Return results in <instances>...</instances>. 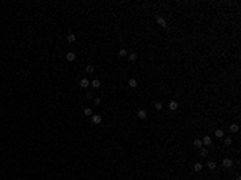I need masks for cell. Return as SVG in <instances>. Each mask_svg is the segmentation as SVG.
Returning a JSON list of instances; mask_svg holds the SVG:
<instances>
[{
	"label": "cell",
	"instance_id": "6da1fadb",
	"mask_svg": "<svg viewBox=\"0 0 241 180\" xmlns=\"http://www.w3.org/2000/svg\"><path fill=\"white\" fill-rule=\"evenodd\" d=\"M154 21H156V23L159 24L161 27H164V29L167 27V21H166V19L162 18V16H157V15H156V16H154Z\"/></svg>",
	"mask_w": 241,
	"mask_h": 180
},
{
	"label": "cell",
	"instance_id": "30bf717a",
	"mask_svg": "<svg viewBox=\"0 0 241 180\" xmlns=\"http://www.w3.org/2000/svg\"><path fill=\"white\" fill-rule=\"evenodd\" d=\"M137 85H138L137 79H134V77H132V79H129V87H130V88H135Z\"/></svg>",
	"mask_w": 241,
	"mask_h": 180
},
{
	"label": "cell",
	"instance_id": "484cf974",
	"mask_svg": "<svg viewBox=\"0 0 241 180\" xmlns=\"http://www.w3.org/2000/svg\"><path fill=\"white\" fill-rule=\"evenodd\" d=\"M236 180H241V177H240V175H238V177H236Z\"/></svg>",
	"mask_w": 241,
	"mask_h": 180
},
{
	"label": "cell",
	"instance_id": "7a4b0ae2",
	"mask_svg": "<svg viewBox=\"0 0 241 180\" xmlns=\"http://www.w3.org/2000/svg\"><path fill=\"white\" fill-rule=\"evenodd\" d=\"M90 119H92V122L95 124V126H98V124L103 122V117H101L100 114H92V116H90Z\"/></svg>",
	"mask_w": 241,
	"mask_h": 180
},
{
	"label": "cell",
	"instance_id": "8fae6325",
	"mask_svg": "<svg viewBox=\"0 0 241 180\" xmlns=\"http://www.w3.org/2000/svg\"><path fill=\"white\" fill-rule=\"evenodd\" d=\"M238 130H240L238 124H230V132H231V134H236Z\"/></svg>",
	"mask_w": 241,
	"mask_h": 180
},
{
	"label": "cell",
	"instance_id": "d4e9b609",
	"mask_svg": "<svg viewBox=\"0 0 241 180\" xmlns=\"http://www.w3.org/2000/svg\"><path fill=\"white\" fill-rule=\"evenodd\" d=\"M101 103V98H95V105H100Z\"/></svg>",
	"mask_w": 241,
	"mask_h": 180
},
{
	"label": "cell",
	"instance_id": "ac0fdd59",
	"mask_svg": "<svg viewBox=\"0 0 241 180\" xmlns=\"http://www.w3.org/2000/svg\"><path fill=\"white\" fill-rule=\"evenodd\" d=\"M127 56H129V60H130V61L134 63V61H137L138 55H137V53H129V55H127Z\"/></svg>",
	"mask_w": 241,
	"mask_h": 180
},
{
	"label": "cell",
	"instance_id": "ffe728a7",
	"mask_svg": "<svg viewBox=\"0 0 241 180\" xmlns=\"http://www.w3.org/2000/svg\"><path fill=\"white\" fill-rule=\"evenodd\" d=\"M127 55H129V50L127 48H121L119 50V56H127Z\"/></svg>",
	"mask_w": 241,
	"mask_h": 180
},
{
	"label": "cell",
	"instance_id": "2e32d148",
	"mask_svg": "<svg viewBox=\"0 0 241 180\" xmlns=\"http://www.w3.org/2000/svg\"><path fill=\"white\" fill-rule=\"evenodd\" d=\"M193 145H195L196 148H201V146H203V142H201L199 138H195V140H193Z\"/></svg>",
	"mask_w": 241,
	"mask_h": 180
},
{
	"label": "cell",
	"instance_id": "44dd1931",
	"mask_svg": "<svg viewBox=\"0 0 241 180\" xmlns=\"http://www.w3.org/2000/svg\"><path fill=\"white\" fill-rule=\"evenodd\" d=\"M85 71H87V73H88V74H92V73H93V71H95V68H93V66H92V64H87V66H85Z\"/></svg>",
	"mask_w": 241,
	"mask_h": 180
},
{
	"label": "cell",
	"instance_id": "9c48e42d",
	"mask_svg": "<svg viewBox=\"0 0 241 180\" xmlns=\"http://www.w3.org/2000/svg\"><path fill=\"white\" fill-rule=\"evenodd\" d=\"M203 167H204V166L201 164V162H196V164L193 166V170H195V172H201V170H203Z\"/></svg>",
	"mask_w": 241,
	"mask_h": 180
},
{
	"label": "cell",
	"instance_id": "8992f818",
	"mask_svg": "<svg viewBox=\"0 0 241 180\" xmlns=\"http://www.w3.org/2000/svg\"><path fill=\"white\" fill-rule=\"evenodd\" d=\"M222 166L223 167H231V166H233V161H231L230 158H225V159L222 161Z\"/></svg>",
	"mask_w": 241,
	"mask_h": 180
},
{
	"label": "cell",
	"instance_id": "5bb4252c",
	"mask_svg": "<svg viewBox=\"0 0 241 180\" xmlns=\"http://www.w3.org/2000/svg\"><path fill=\"white\" fill-rule=\"evenodd\" d=\"M207 169H209V170H214L215 167H217V164H215V161H209L207 162V166H206Z\"/></svg>",
	"mask_w": 241,
	"mask_h": 180
},
{
	"label": "cell",
	"instance_id": "603a6c76",
	"mask_svg": "<svg viewBox=\"0 0 241 180\" xmlns=\"http://www.w3.org/2000/svg\"><path fill=\"white\" fill-rule=\"evenodd\" d=\"M154 109L161 111V109H162V103H161V101H156V103H154Z\"/></svg>",
	"mask_w": 241,
	"mask_h": 180
},
{
	"label": "cell",
	"instance_id": "cb8c5ba5",
	"mask_svg": "<svg viewBox=\"0 0 241 180\" xmlns=\"http://www.w3.org/2000/svg\"><path fill=\"white\" fill-rule=\"evenodd\" d=\"M85 96H87L88 100H92V98H93V93H92V92H87V93H85Z\"/></svg>",
	"mask_w": 241,
	"mask_h": 180
},
{
	"label": "cell",
	"instance_id": "5b68a950",
	"mask_svg": "<svg viewBox=\"0 0 241 180\" xmlns=\"http://www.w3.org/2000/svg\"><path fill=\"white\" fill-rule=\"evenodd\" d=\"M207 154H209V149H207L206 146H201V148H199V156H201V158H206Z\"/></svg>",
	"mask_w": 241,
	"mask_h": 180
},
{
	"label": "cell",
	"instance_id": "7402d4cb",
	"mask_svg": "<svg viewBox=\"0 0 241 180\" xmlns=\"http://www.w3.org/2000/svg\"><path fill=\"white\" fill-rule=\"evenodd\" d=\"M84 114H85V116H92V114H93L92 108H85V109H84Z\"/></svg>",
	"mask_w": 241,
	"mask_h": 180
},
{
	"label": "cell",
	"instance_id": "7c38bea8",
	"mask_svg": "<svg viewBox=\"0 0 241 180\" xmlns=\"http://www.w3.org/2000/svg\"><path fill=\"white\" fill-rule=\"evenodd\" d=\"M76 34H73V32H71V34H68V37H66V40H68V42H71V43H73V42H76Z\"/></svg>",
	"mask_w": 241,
	"mask_h": 180
},
{
	"label": "cell",
	"instance_id": "d6986e66",
	"mask_svg": "<svg viewBox=\"0 0 241 180\" xmlns=\"http://www.w3.org/2000/svg\"><path fill=\"white\" fill-rule=\"evenodd\" d=\"M223 143H225L227 146H230L233 143V140H231V137H223Z\"/></svg>",
	"mask_w": 241,
	"mask_h": 180
},
{
	"label": "cell",
	"instance_id": "277c9868",
	"mask_svg": "<svg viewBox=\"0 0 241 180\" xmlns=\"http://www.w3.org/2000/svg\"><path fill=\"white\" fill-rule=\"evenodd\" d=\"M169 109H170V111H177V109H178V103H177L175 100L169 101Z\"/></svg>",
	"mask_w": 241,
	"mask_h": 180
},
{
	"label": "cell",
	"instance_id": "ba28073f",
	"mask_svg": "<svg viewBox=\"0 0 241 180\" xmlns=\"http://www.w3.org/2000/svg\"><path fill=\"white\" fill-rule=\"evenodd\" d=\"M66 60H68V61H74V60H76V53H74V52L66 53Z\"/></svg>",
	"mask_w": 241,
	"mask_h": 180
},
{
	"label": "cell",
	"instance_id": "e0dca14e",
	"mask_svg": "<svg viewBox=\"0 0 241 180\" xmlns=\"http://www.w3.org/2000/svg\"><path fill=\"white\" fill-rule=\"evenodd\" d=\"M100 85H101V82H100L98 79H93L92 81V87L93 88H100Z\"/></svg>",
	"mask_w": 241,
	"mask_h": 180
},
{
	"label": "cell",
	"instance_id": "3957f363",
	"mask_svg": "<svg viewBox=\"0 0 241 180\" xmlns=\"http://www.w3.org/2000/svg\"><path fill=\"white\" fill-rule=\"evenodd\" d=\"M201 142H203V146H206V148H207L209 145H212V138H210L209 135H206V137H204Z\"/></svg>",
	"mask_w": 241,
	"mask_h": 180
},
{
	"label": "cell",
	"instance_id": "9a60e30c",
	"mask_svg": "<svg viewBox=\"0 0 241 180\" xmlns=\"http://www.w3.org/2000/svg\"><path fill=\"white\" fill-rule=\"evenodd\" d=\"M214 134H215V137H217V138H223V137H225V134H223V130H220V129H217V130H215Z\"/></svg>",
	"mask_w": 241,
	"mask_h": 180
},
{
	"label": "cell",
	"instance_id": "4fadbf2b",
	"mask_svg": "<svg viewBox=\"0 0 241 180\" xmlns=\"http://www.w3.org/2000/svg\"><path fill=\"white\" fill-rule=\"evenodd\" d=\"M88 85H90V81H88V79H82V81H80V87L82 88H87Z\"/></svg>",
	"mask_w": 241,
	"mask_h": 180
},
{
	"label": "cell",
	"instance_id": "52a82bcc",
	"mask_svg": "<svg viewBox=\"0 0 241 180\" xmlns=\"http://www.w3.org/2000/svg\"><path fill=\"white\" fill-rule=\"evenodd\" d=\"M137 116H138L140 119H146V117H148V114H146V111H145V109H138Z\"/></svg>",
	"mask_w": 241,
	"mask_h": 180
}]
</instances>
